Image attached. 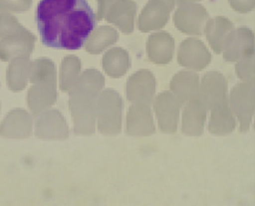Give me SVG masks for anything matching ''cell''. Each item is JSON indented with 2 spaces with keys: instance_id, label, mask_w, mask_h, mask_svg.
<instances>
[{
  "instance_id": "1",
  "label": "cell",
  "mask_w": 255,
  "mask_h": 206,
  "mask_svg": "<svg viewBox=\"0 0 255 206\" xmlns=\"http://www.w3.org/2000/svg\"><path fill=\"white\" fill-rule=\"evenodd\" d=\"M36 20L42 43L66 50L83 47L97 25L87 0H40Z\"/></svg>"
},
{
  "instance_id": "2",
  "label": "cell",
  "mask_w": 255,
  "mask_h": 206,
  "mask_svg": "<svg viewBox=\"0 0 255 206\" xmlns=\"http://www.w3.org/2000/svg\"><path fill=\"white\" fill-rule=\"evenodd\" d=\"M255 84L244 82L234 86L230 93V107L240 122L241 132L250 129L255 114Z\"/></svg>"
},
{
  "instance_id": "3",
  "label": "cell",
  "mask_w": 255,
  "mask_h": 206,
  "mask_svg": "<svg viewBox=\"0 0 255 206\" xmlns=\"http://www.w3.org/2000/svg\"><path fill=\"white\" fill-rule=\"evenodd\" d=\"M174 22L177 29L190 35H201L209 15L201 4L186 3L179 5L174 15Z\"/></svg>"
},
{
  "instance_id": "4",
  "label": "cell",
  "mask_w": 255,
  "mask_h": 206,
  "mask_svg": "<svg viewBox=\"0 0 255 206\" xmlns=\"http://www.w3.org/2000/svg\"><path fill=\"white\" fill-rule=\"evenodd\" d=\"M98 129L104 135H115L121 133L122 108L120 99L112 93L106 94L99 107Z\"/></svg>"
},
{
  "instance_id": "5",
  "label": "cell",
  "mask_w": 255,
  "mask_h": 206,
  "mask_svg": "<svg viewBox=\"0 0 255 206\" xmlns=\"http://www.w3.org/2000/svg\"><path fill=\"white\" fill-rule=\"evenodd\" d=\"M182 106V104L172 93L164 92L159 95L154 107L162 132L171 134L176 132Z\"/></svg>"
},
{
  "instance_id": "6",
  "label": "cell",
  "mask_w": 255,
  "mask_h": 206,
  "mask_svg": "<svg viewBox=\"0 0 255 206\" xmlns=\"http://www.w3.org/2000/svg\"><path fill=\"white\" fill-rule=\"evenodd\" d=\"M177 60L182 67L200 72L211 63L212 55L202 41L189 38L181 43Z\"/></svg>"
},
{
  "instance_id": "7",
  "label": "cell",
  "mask_w": 255,
  "mask_h": 206,
  "mask_svg": "<svg viewBox=\"0 0 255 206\" xmlns=\"http://www.w3.org/2000/svg\"><path fill=\"white\" fill-rule=\"evenodd\" d=\"M199 97L208 110L228 102V82L223 74L217 71L205 73L201 80Z\"/></svg>"
},
{
  "instance_id": "8",
  "label": "cell",
  "mask_w": 255,
  "mask_h": 206,
  "mask_svg": "<svg viewBox=\"0 0 255 206\" xmlns=\"http://www.w3.org/2000/svg\"><path fill=\"white\" fill-rule=\"evenodd\" d=\"M224 59L228 62H236L243 57L255 53V34L247 27L234 29L224 44Z\"/></svg>"
},
{
  "instance_id": "9",
  "label": "cell",
  "mask_w": 255,
  "mask_h": 206,
  "mask_svg": "<svg viewBox=\"0 0 255 206\" xmlns=\"http://www.w3.org/2000/svg\"><path fill=\"white\" fill-rule=\"evenodd\" d=\"M186 104L182 116L183 133L189 136L202 135L208 109L199 97Z\"/></svg>"
},
{
  "instance_id": "10",
  "label": "cell",
  "mask_w": 255,
  "mask_h": 206,
  "mask_svg": "<svg viewBox=\"0 0 255 206\" xmlns=\"http://www.w3.org/2000/svg\"><path fill=\"white\" fill-rule=\"evenodd\" d=\"M155 130L153 115L149 106L138 104L130 107L127 119L128 134L145 137L153 134Z\"/></svg>"
},
{
  "instance_id": "11",
  "label": "cell",
  "mask_w": 255,
  "mask_h": 206,
  "mask_svg": "<svg viewBox=\"0 0 255 206\" xmlns=\"http://www.w3.org/2000/svg\"><path fill=\"white\" fill-rule=\"evenodd\" d=\"M35 134L37 137L44 139L63 140L68 137L69 130L61 114L51 111L37 119Z\"/></svg>"
},
{
  "instance_id": "12",
  "label": "cell",
  "mask_w": 255,
  "mask_h": 206,
  "mask_svg": "<svg viewBox=\"0 0 255 206\" xmlns=\"http://www.w3.org/2000/svg\"><path fill=\"white\" fill-rule=\"evenodd\" d=\"M200 79L198 74L190 71L176 73L170 82V90L182 105L199 97Z\"/></svg>"
},
{
  "instance_id": "13",
  "label": "cell",
  "mask_w": 255,
  "mask_h": 206,
  "mask_svg": "<svg viewBox=\"0 0 255 206\" xmlns=\"http://www.w3.org/2000/svg\"><path fill=\"white\" fill-rule=\"evenodd\" d=\"M155 82L152 74L142 71L131 78L128 86V96L131 102L145 104L153 100Z\"/></svg>"
},
{
  "instance_id": "14",
  "label": "cell",
  "mask_w": 255,
  "mask_h": 206,
  "mask_svg": "<svg viewBox=\"0 0 255 206\" xmlns=\"http://www.w3.org/2000/svg\"><path fill=\"white\" fill-rule=\"evenodd\" d=\"M234 29L231 20L219 16L208 20L204 32L213 50L220 55L223 51L226 39Z\"/></svg>"
},
{
  "instance_id": "15",
  "label": "cell",
  "mask_w": 255,
  "mask_h": 206,
  "mask_svg": "<svg viewBox=\"0 0 255 206\" xmlns=\"http://www.w3.org/2000/svg\"><path fill=\"white\" fill-rule=\"evenodd\" d=\"M175 40L169 33L162 31L151 35L148 45L150 59L160 65L169 64L173 59Z\"/></svg>"
},
{
  "instance_id": "16",
  "label": "cell",
  "mask_w": 255,
  "mask_h": 206,
  "mask_svg": "<svg viewBox=\"0 0 255 206\" xmlns=\"http://www.w3.org/2000/svg\"><path fill=\"white\" fill-rule=\"evenodd\" d=\"M209 123L210 132L217 135H226L235 129L236 122L229 102L214 107Z\"/></svg>"
},
{
  "instance_id": "17",
  "label": "cell",
  "mask_w": 255,
  "mask_h": 206,
  "mask_svg": "<svg viewBox=\"0 0 255 206\" xmlns=\"http://www.w3.org/2000/svg\"><path fill=\"white\" fill-rule=\"evenodd\" d=\"M32 131V120L28 114L14 112L4 119L0 126V135L9 138L29 137Z\"/></svg>"
},
{
  "instance_id": "18",
  "label": "cell",
  "mask_w": 255,
  "mask_h": 206,
  "mask_svg": "<svg viewBox=\"0 0 255 206\" xmlns=\"http://www.w3.org/2000/svg\"><path fill=\"white\" fill-rule=\"evenodd\" d=\"M171 11L162 2L158 1L148 6L140 20V29L143 31L159 29L169 20Z\"/></svg>"
},
{
  "instance_id": "19",
  "label": "cell",
  "mask_w": 255,
  "mask_h": 206,
  "mask_svg": "<svg viewBox=\"0 0 255 206\" xmlns=\"http://www.w3.org/2000/svg\"><path fill=\"white\" fill-rule=\"evenodd\" d=\"M236 73L242 81L255 84V53L238 61Z\"/></svg>"
},
{
  "instance_id": "20",
  "label": "cell",
  "mask_w": 255,
  "mask_h": 206,
  "mask_svg": "<svg viewBox=\"0 0 255 206\" xmlns=\"http://www.w3.org/2000/svg\"><path fill=\"white\" fill-rule=\"evenodd\" d=\"M234 10L242 14L248 13L255 9V0H229Z\"/></svg>"
},
{
  "instance_id": "21",
  "label": "cell",
  "mask_w": 255,
  "mask_h": 206,
  "mask_svg": "<svg viewBox=\"0 0 255 206\" xmlns=\"http://www.w3.org/2000/svg\"><path fill=\"white\" fill-rule=\"evenodd\" d=\"M158 1L165 4L171 11L174 10L175 6L176 0H158Z\"/></svg>"
},
{
  "instance_id": "22",
  "label": "cell",
  "mask_w": 255,
  "mask_h": 206,
  "mask_svg": "<svg viewBox=\"0 0 255 206\" xmlns=\"http://www.w3.org/2000/svg\"><path fill=\"white\" fill-rule=\"evenodd\" d=\"M201 0H177L178 5H183V4L191 3L195 2L200 1Z\"/></svg>"
}]
</instances>
